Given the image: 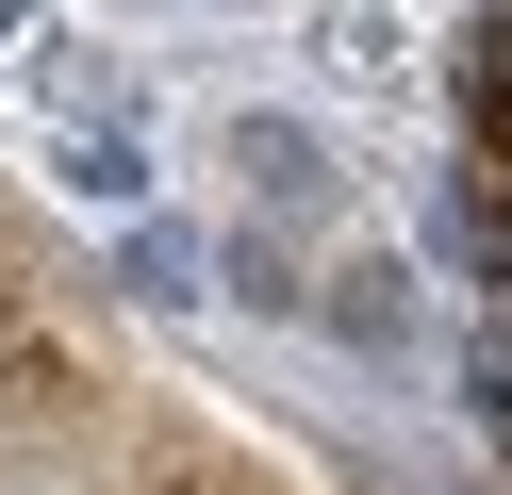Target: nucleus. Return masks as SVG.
Returning <instances> with one entry per match:
<instances>
[{
    "label": "nucleus",
    "instance_id": "nucleus-3",
    "mask_svg": "<svg viewBox=\"0 0 512 495\" xmlns=\"http://www.w3.org/2000/svg\"><path fill=\"white\" fill-rule=\"evenodd\" d=\"M116 297H133V314H199V297H215V248L166 231V215H133V231H116Z\"/></svg>",
    "mask_w": 512,
    "mask_h": 495
},
{
    "label": "nucleus",
    "instance_id": "nucleus-4",
    "mask_svg": "<svg viewBox=\"0 0 512 495\" xmlns=\"http://www.w3.org/2000/svg\"><path fill=\"white\" fill-rule=\"evenodd\" d=\"M215 297H232V314H314V281H298V248H281V215H232V231H215Z\"/></svg>",
    "mask_w": 512,
    "mask_h": 495
},
{
    "label": "nucleus",
    "instance_id": "nucleus-5",
    "mask_svg": "<svg viewBox=\"0 0 512 495\" xmlns=\"http://www.w3.org/2000/svg\"><path fill=\"white\" fill-rule=\"evenodd\" d=\"M50 182H67V198H116V215H133V198H149V149H133V132H116V116H83Z\"/></svg>",
    "mask_w": 512,
    "mask_h": 495
},
{
    "label": "nucleus",
    "instance_id": "nucleus-1",
    "mask_svg": "<svg viewBox=\"0 0 512 495\" xmlns=\"http://www.w3.org/2000/svg\"><path fill=\"white\" fill-rule=\"evenodd\" d=\"M215 165H232V198H248V215H331V198H347L331 132H314V116H281V99H248V116L215 132Z\"/></svg>",
    "mask_w": 512,
    "mask_h": 495
},
{
    "label": "nucleus",
    "instance_id": "nucleus-2",
    "mask_svg": "<svg viewBox=\"0 0 512 495\" xmlns=\"http://www.w3.org/2000/svg\"><path fill=\"white\" fill-rule=\"evenodd\" d=\"M314 330H331L347 363H413V347H430V314H413V264H397V248L314 264Z\"/></svg>",
    "mask_w": 512,
    "mask_h": 495
}]
</instances>
